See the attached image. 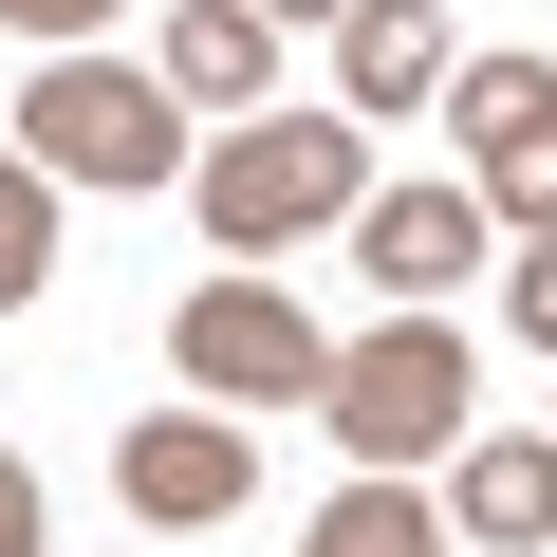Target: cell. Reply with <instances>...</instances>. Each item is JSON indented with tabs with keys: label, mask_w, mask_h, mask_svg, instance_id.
Segmentation results:
<instances>
[{
	"label": "cell",
	"mask_w": 557,
	"mask_h": 557,
	"mask_svg": "<svg viewBox=\"0 0 557 557\" xmlns=\"http://www.w3.org/2000/svg\"><path fill=\"white\" fill-rule=\"evenodd\" d=\"M446 520H465L483 557H557V428H465Z\"/></svg>",
	"instance_id": "ba28073f"
},
{
	"label": "cell",
	"mask_w": 557,
	"mask_h": 557,
	"mask_svg": "<svg viewBox=\"0 0 557 557\" xmlns=\"http://www.w3.org/2000/svg\"><path fill=\"white\" fill-rule=\"evenodd\" d=\"M465 391H483V354H465L446 317H372V335H335L317 428H335L354 465H465Z\"/></svg>",
	"instance_id": "3957f363"
},
{
	"label": "cell",
	"mask_w": 557,
	"mask_h": 557,
	"mask_svg": "<svg viewBox=\"0 0 557 557\" xmlns=\"http://www.w3.org/2000/svg\"><path fill=\"white\" fill-rule=\"evenodd\" d=\"M260 75H278V20H260V0H186V20H168V94L186 112H260Z\"/></svg>",
	"instance_id": "30bf717a"
},
{
	"label": "cell",
	"mask_w": 557,
	"mask_h": 557,
	"mask_svg": "<svg viewBox=\"0 0 557 557\" xmlns=\"http://www.w3.org/2000/svg\"><path fill=\"white\" fill-rule=\"evenodd\" d=\"M446 112H465V186H483V223L557 242V57H465Z\"/></svg>",
	"instance_id": "5b68a950"
},
{
	"label": "cell",
	"mask_w": 557,
	"mask_h": 557,
	"mask_svg": "<svg viewBox=\"0 0 557 557\" xmlns=\"http://www.w3.org/2000/svg\"><path fill=\"white\" fill-rule=\"evenodd\" d=\"M502 317H520V354H557V242H520V260H502Z\"/></svg>",
	"instance_id": "5bb4252c"
},
{
	"label": "cell",
	"mask_w": 557,
	"mask_h": 557,
	"mask_svg": "<svg viewBox=\"0 0 557 557\" xmlns=\"http://www.w3.org/2000/svg\"><path fill=\"white\" fill-rule=\"evenodd\" d=\"M446 539H465V520H446V502H428L409 465H354V483H335V502L298 520V557H446Z\"/></svg>",
	"instance_id": "8fae6325"
},
{
	"label": "cell",
	"mask_w": 557,
	"mask_h": 557,
	"mask_svg": "<svg viewBox=\"0 0 557 557\" xmlns=\"http://www.w3.org/2000/svg\"><path fill=\"white\" fill-rule=\"evenodd\" d=\"M0 38H38V57H94V38H112V0H0Z\"/></svg>",
	"instance_id": "4fadbf2b"
},
{
	"label": "cell",
	"mask_w": 557,
	"mask_h": 557,
	"mask_svg": "<svg viewBox=\"0 0 557 557\" xmlns=\"http://www.w3.org/2000/svg\"><path fill=\"white\" fill-rule=\"evenodd\" d=\"M38 539H57V520H38V465L0 446V557H38Z\"/></svg>",
	"instance_id": "9a60e30c"
},
{
	"label": "cell",
	"mask_w": 557,
	"mask_h": 557,
	"mask_svg": "<svg viewBox=\"0 0 557 557\" xmlns=\"http://www.w3.org/2000/svg\"><path fill=\"white\" fill-rule=\"evenodd\" d=\"M465 57H446V20H428V0H354V20H335V112L354 131H391V112H428Z\"/></svg>",
	"instance_id": "9c48e42d"
},
{
	"label": "cell",
	"mask_w": 557,
	"mask_h": 557,
	"mask_svg": "<svg viewBox=\"0 0 557 557\" xmlns=\"http://www.w3.org/2000/svg\"><path fill=\"white\" fill-rule=\"evenodd\" d=\"M483 186H372L354 205V278H391V317H446V278L483 260Z\"/></svg>",
	"instance_id": "52a82bcc"
},
{
	"label": "cell",
	"mask_w": 557,
	"mask_h": 557,
	"mask_svg": "<svg viewBox=\"0 0 557 557\" xmlns=\"http://www.w3.org/2000/svg\"><path fill=\"white\" fill-rule=\"evenodd\" d=\"M186 205H205L223 260H278V242H317V223L372 205V131H354V112H242V131L186 168Z\"/></svg>",
	"instance_id": "6da1fadb"
},
{
	"label": "cell",
	"mask_w": 557,
	"mask_h": 557,
	"mask_svg": "<svg viewBox=\"0 0 557 557\" xmlns=\"http://www.w3.org/2000/svg\"><path fill=\"white\" fill-rule=\"evenodd\" d=\"M38 278H57V168H38V149H0V317H20Z\"/></svg>",
	"instance_id": "7c38bea8"
},
{
	"label": "cell",
	"mask_w": 557,
	"mask_h": 557,
	"mask_svg": "<svg viewBox=\"0 0 557 557\" xmlns=\"http://www.w3.org/2000/svg\"><path fill=\"white\" fill-rule=\"evenodd\" d=\"M20 149H38L57 186H112V205L205 168V149H186V94L131 75V57H38V75H20Z\"/></svg>",
	"instance_id": "7a4b0ae2"
},
{
	"label": "cell",
	"mask_w": 557,
	"mask_h": 557,
	"mask_svg": "<svg viewBox=\"0 0 557 557\" xmlns=\"http://www.w3.org/2000/svg\"><path fill=\"white\" fill-rule=\"evenodd\" d=\"M112 502H131V520H168V539H205V520H242V502H260V428L186 391V409L112 428Z\"/></svg>",
	"instance_id": "8992f818"
},
{
	"label": "cell",
	"mask_w": 557,
	"mask_h": 557,
	"mask_svg": "<svg viewBox=\"0 0 557 557\" xmlns=\"http://www.w3.org/2000/svg\"><path fill=\"white\" fill-rule=\"evenodd\" d=\"M168 372H186L205 409H242V428H260V409H317V391H335V335L278 298V278H186Z\"/></svg>",
	"instance_id": "277c9868"
},
{
	"label": "cell",
	"mask_w": 557,
	"mask_h": 557,
	"mask_svg": "<svg viewBox=\"0 0 557 557\" xmlns=\"http://www.w3.org/2000/svg\"><path fill=\"white\" fill-rule=\"evenodd\" d=\"M260 20H354V0H260Z\"/></svg>",
	"instance_id": "2e32d148"
}]
</instances>
